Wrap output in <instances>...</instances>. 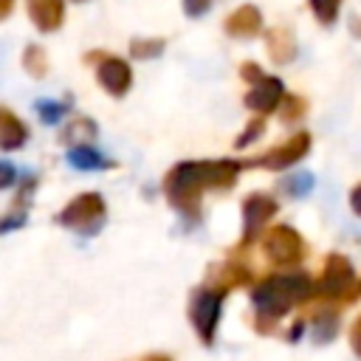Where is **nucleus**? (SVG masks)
<instances>
[{
  "label": "nucleus",
  "instance_id": "nucleus-34",
  "mask_svg": "<svg viewBox=\"0 0 361 361\" xmlns=\"http://www.w3.org/2000/svg\"><path fill=\"white\" fill-rule=\"evenodd\" d=\"M11 3H14V0H3V3H0V17H8V14H11Z\"/></svg>",
  "mask_w": 361,
  "mask_h": 361
},
{
  "label": "nucleus",
  "instance_id": "nucleus-20",
  "mask_svg": "<svg viewBox=\"0 0 361 361\" xmlns=\"http://www.w3.org/2000/svg\"><path fill=\"white\" fill-rule=\"evenodd\" d=\"M313 175L310 172H296V175H288L279 180V189L288 195V197H307L310 189H313Z\"/></svg>",
  "mask_w": 361,
  "mask_h": 361
},
{
  "label": "nucleus",
  "instance_id": "nucleus-14",
  "mask_svg": "<svg viewBox=\"0 0 361 361\" xmlns=\"http://www.w3.org/2000/svg\"><path fill=\"white\" fill-rule=\"evenodd\" d=\"M34 189H37V178H34V175H25V178H23V186H20V192H17V197L11 200V209L6 212V217H3V223H0V231H11V228H17V226L25 223Z\"/></svg>",
  "mask_w": 361,
  "mask_h": 361
},
{
  "label": "nucleus",
  "instance_id": "nucleus-24",
  "mask_svg": "<svg viewBox=\"0 0 361 361\" xmlns=\"http://www.w3.org/2000/svg\"><path fill=\"white\" fill-rule=\"evenodd\" d=\"M305 110H307V102H305L302 96H285L282 104H279V118H282L285 124H290V121L302 118Z\"/></svg>",
  "mask_w": 361,
  "mask_h": 361
},
{
  "label": "nucleus",
  "instance_id": "nucleus-18",
  "mask_svg": "<svg viewBox=\"0 0 361 361\" xmlns=\"http://www.w3.org/2000/svg\"><path fill=\"white\" fill-rule=\"evenodd\" d=\"M338 333V316L333 310H322L313 316V341L316 344H330Z\"/></svg>",
  "mask_w": 361,
  "mask_h": 361
},
{
  "label": "nucleus",
  "instance_id": "nucleus-7",
  "mask_svg": "<svg viewBox=\"0 0 361 361\" xmlns=\"http://www.w3.org/2000/svg\"><path fill=\"white\" fill-rule=\"evenodd\" d=\"M276 212H279V206H276V200L268 192H251V195H245L243 197V234H240L237 248L251 245L259 237V231L271 223V217Z\"/></svg>",
  "mask_w": 361,
  "mask_h": 361
},
{
  "label": "nucleus",
  "instance_id": "nucleus-31",
  "mask_svg": "<svg viewBox=\"0 0 361 361\" xmlns=\"http://www.w3.org/2000/svg\"><path fill=\"white\" fill-rule=\"evenodd\" d=\"M350 209H353V212L361 217V183H358V186L350 192Z\"/></svg>",
  "mask_w": 361,
  "mask_h": 361
},
{
  "label": "nucleus",
  "instance_id": "nucleus-27",
  "mask_svg": "<svg viewBox=\"0 0 361 361\" xmlns=\"http://www.w3.org/2000/svg\"><path fill=\"white\" fill-rule=\"evenodd\" d=\"M209 6H212V0H183L186 17H203L209 11Z\"/></svg>",
  "mask_w": 361,
  "mask_h": 361
},
{
  "label": "nucleus",
  "instance_id": "nucleus-5",
  "mask_svg": "<svg viewBox=\"0 0 361 361\" xmlns=\"http://www.w3.org/2000/svg\"><path fill=\"white\" fill-rule=\"evenodd\" d=\"M223 299H226V293H220V290H214V288H209V285L192 290V299H189V322H192L197 338H200L206 347L214 344V333H217Z\"/></svg>",
  "mask_w": 361,
  "mask_h": 361
},
{
  "label": "nucleus",
  "instance_id": "nucleus-3",
  "mask_svg": "<svg viewBox=\"0 0 361 361\" xmlns=\"http://www.w3.org/2000/svg\"><path fill=\"white\" fill-rule=\"evenodd\" d=\"M104 220H107V206H104V197L99 192H82V195H76L56 214V223L59 226H65L71 231H79L85 237L99 234V228L104 226Z\"/></svg>",
  "mask_w": 361,
  "mask_h": 361
},
{
  "label": "nucleus",
  "instance_id": "nucleus-13",
  "mask_svg": "<svg viewBox=\"0 0 361 361\" xmlns=\"http://www.w3.org/2000/svg\"><path fill=\"white\" fill-rule=\"evenodd\" d=\"M28 17L39 31H56L65 20V3L62 0H25Z\"/></svg>",
  "mask_w": 361,
  "mask_h": 361
},
{
  "label": "nucleus",
  "instance_id": "nucleus-23",
  "mask_svg": "<svg viewBox=\"0 0 361 361\" xmlns=\"http://www.w3.org/2000/svg\"><path fill=\"white\" fill-rule=\"evenodd\" d=\"M68 102H54V99H39L37 102V116L45 121V124H56L65 113H68Z\"/></svg>",
  "mask_w": 361,
  "mask_h": 361
},
{
  "label": "nucleus",
  "instance_id": "nucleus-22",
  "mask_svg": "<svg viewBox=\"0 0 361 361\" xmlns=\"http://www.w3.org/2000/svg\"><path fill=\"white\" fill-rule=\"evenodd\" d=\"M310 3V11L313 17L322 23V25H333L338 20V8H341V0H307Z\"/></svg>",
  "mask_w": 361,
  "mask_h": 361
},
{
  "label": "nucleus",
  "instance_id": "nucleus-33",
  "mask_svg": "<svg viewBox=\"0 0 361 361\" xmlns=\"http://www.w3.org/2000/svg\"><path fill=\"white\" fill-rule=\"evenodd\" d=\"M138 361H172V358L164 355V353H149V355H144V358H138Z\"/></svg>",
  "mask_w": 361,
  "mask_h": 361
},
{
  "label": "nucleus",
  "instance_id": "nucleus-35",
  "mask_svg": "<svg viewBox=\"0 0 361 361\" xmlns=\"http://www.w3.org/2000/svg\"><path fill=\"white\" fill-rule=\"evenodd\" d=\"M358 296H361V282H358Z\"/></svg>",
  "mask_w": 361,
  "mask_h": 361
},
{
  "label": "nucleus",
  "instance_id": "nucleus-28",
  "mask_svg": "<svg viewBox=\"0 0 361 361\" xmlns=\"http://www.w3.org/2000/svg\"><path fill=\"white\" fill-rule=\"evenodd\" d=\"M240 76H243L248 85H254V82H257L259 76H265V73H262V68H259L257 62H243V65H240Z\"/></svg>",
  "mask_w": 361,
  "mask_h": 361
},
{
  "label": "nucleus",
  "instance_id": "nucleus-6",
  "mask_svg": "<svg viewBox=\"0 0 361 361\" xmlns=\"http://www.w3.org/2000/svg\"><path fill=\"white\" fill-rule=\"evenodd\" d=\"M262 251L276 265H299L307 254V245H305L302 234L293 226L279 223V226H271L262 234Z\"/></svg>",
  "mask_w": 361,
  "mask_h": 361
},
{
  "label": "nucleus",
  "instance_id": "nucleus-30",
  "mask_svg": "<svg viewBox=\"0 0 361 361\" xmlns=\"http://www.w3.org/2000/svg\"><path fill=\"white\" fill-rule=\"evenodd\" d=\"M14 183V166L8 161L0 164V186H11Z\"/></svg>",
  "mask_w": 361,
  "mask_h": 361
},
{
  "label": "nucleus",
  "instance_id": "nucleus-32",
  "mask_svg": "<svg viewBox=\"0 0 361 361\" xmlns=\"http://www.w3.org/2000/svg\"><path fill=\"white\" fill-rule=\"evenodd\" d=\"M302 327H305V322H296V324L288 330V341H299V336H302Z\"/></svg>",
  "mask_w": 361,
  "mask_h": 361
},
{
  "label": "nucleus",
  "instance_id": "nucleus-2",
  "mask_svg": "<svg viewBox=\"0 0 361 361\" xmlns=\"http://www.w3.org/2000/svg\"><path fill=\"white\" fill-rule=\"evenodd\" d=\"M313 279L305 271L290 274H271L251 290L254 302V327L257 333H271L276 322L296 305L307 302L313 296Z\"/></svg>",
  "mask_w": 361,
  "mask_h": 361
},
{
  "label": "nucleus",
  "instance_id": "nucleus-10",
  "mask_svg": "<svg viewBox=\"0 0 361 361\" xmlns=\"http://www.w3.org/2000/svg\"><path fill=\"white\" fill-rule=\"evenodd\" d=\"M96 79H99V85L110 93V96H124L127 90H130V85H133V71H130V65L124 62V59H118V56H102L99 59V65H96Z\"/></svg>",
  "mask_w": 361,
  "mask_h": 361
},
{
  "label": "nucleus",
  "instance_id": "nucleus-12",
  "mask_svg": "<svg viewBox=\"0 0 361 361\" xmlns=\"http://www.w3.org/2000/svg\"><path fill=\"white\" fill-rule=\"evenodd\" d=\"M223 28H226V34H228V37H237V39L257 37V34L262 31V14H259V8H257V6H251V3L237 6V8L226 17Z\"/></svg>",
  "mask_w": 361,
  "mask_h": 361
},
{
  "label": "nucleus",
  "instance_id": "nucleus-19",
  "mask_svg": "<svg viewBox=\"0 0 361 361\" xmlns=\"http://www.w3.org/2000/svg\"><path fill=\"white\" fill-rule=\"evenodd\" d=\"M23 68H25V73H28L31 79H42V76L48 73V54H45V48L28 45V48L23 51Z\"/></svg>",
  "mask_w": 361,
  "mask_h": 361
},
{
  "label": "nucleus",
  "instance_id": "nucleus-17",
  "mask_svg": "<svg viewBox=\"0 0 361 361\" xmlns=\"http://www.w3.org/2000/svg\"><path fill=\"white\" fill-rule=\"evenodd\" d=\"M68 161H71V166H76V169H82V172H96V169H110V166H116L110 158H104V155H102L99 149H93L90 144H76V147H71Z\"/></svg>",
  "mask_w": 361,
  "mask_h": 361
},
{
  "label": "nucleus",
  "instance_id": "nucleus-11",
  "mask_svg": "<svg viewBox=\"0 0 361 361\" xmlns=\"http://www.w3.org/2000/svg\"><path fill=\"white\" fill-rule=\"evenodd\" d=\"M251 282V268L243 265L240 259H226V262H217L209 268L206 274V285L220 290V293H228L231 288H243Z\"/></svg>",
  "mask_w": 361,
  "mask_h": 361
},
{
  "label": "nucleus",
  "instance_id": "nucleus-29",
  "mask_svg": "<svg viewBox=\"0 0 361 361\" xmlns=\"http://www.w3.org/2000/svg\"><path fill=\"white\" fill-rule=\"evenodd\" d=\"M350 347H353V353L361 358V316L350 324Z\"/></svg>",
  "mask_w": 361,
  "mask_h": 361
},
{
  "label": "nucleus",
  "instance_id": "nucleus-26",
  "mask_svg": "<svg viewBox=\"0 0 361 361\" xmlns=\"http://www.w3.org/2000/svg\"><path fill=\"white\" fill-rule=\"evenodd\" d=\"M262 133H265V118L257 116V118H251V121L243 127V133L234 138V147H237V149H245V147H248L251 141H257Z\"/></svg>",
  "mask_w": 361,
  "mask_h": 361
},
{
  "label": "nucleus",
  "instance_id": "nucleus-8",
  "mask_svg": "<svg viewBox=\"0 0 361 361\" xmlns=\"http://www.w3.org/2000/svg\"><path fill=\"white\" fill-rule=\"evenodd\" d=\"M307 149H310V133L299 130V133H293L290 138H285L282 144L271 147L268 152H262V155H257V158L245 161V166H262V169H288V166H293L296 161H302V158L307 155Z\"/></svg>",
  "mask_w": 361,
  "mask_h": 361
},
{
  "label": "nucleus",
  "instance_id": "nucleus-25",
  "mask_svg": "<svg viewBox=\"0 0 361 361\" xmlns=\"http://www.w3.org/2000/svg\"><path fill=\"white\" fill-rule=\"evenodd\" d=\"M65 141H87V138H96V124L90 121V118H76V121H71L68 124V130H65V135H62Z\"/></svg>",
  "mask_w": 361,
  "mask_h": 361
},
{
  "label": "nucleus",
  "instance_id": "nucleus-21",
  "mask_svg": "<svg viewBox=\"0 0 361 361\" xmlns=\"http://www.w3.org/2000/svg\"><path fill=\"white\" fill-rule=\"evenodd\" d=\"M164 39H158V37H138V39H133L130 42V54L135 56V59H155L161 51H164Z\"/></svg>",
  "mask_w": 361,
  "mask_h": 361
},
{
  "label": "nucleus",
  "instance_id": "nucleus-16",
  "mask_svg": "<svg viewBox=\"0 0 361 361\" xmlns=\"http://www.w3.org/2000/svg\"><path fill=\"white\" fill-rule=\"evenodd\" d=\"M265 48L276 65H288L296 56V42H293V34L288 28H271L265 34Z\"/></svg>",
  "mask_w": 361,
  "mask_h": 361
},
{
  "label": "nucleus",
  "instance_id": "nucleus-36",
  "mask_svg": "<svg viewBox=\"0 0 361 361\" xmlns=\"http://www.w3.org/2000/svg\"><path fill=\"white\" fill-rule=\"evenodd\" d=\"M73 3H85V0H73Z\"/></svg>",
  "mask_w": 361,
  "mask_h": 361
},
{
  "label": "nucleus",
  "instance_id": "nucleus-4",
  "mask_svg": "<svg viewBox=\"0 0 361 361\" xmlns=\"http://www.w3.org/2000/svg\"><path fill=\"white\" fill-rule=\"evenodd\" d=\"M316 299H344L353 302L358 296V282H355V268L344 254H327L322 276L313 285Z\"/></svg>",
  "mask_w": 361,
  "mask_h": 361
},
{
  "label": "nucleus",
  "instance_id": "nucleus-1",
  "mask_svg": "<svg viewBox=\"0 0 361 361\" xmlns=\"http://www.w3.org/2000/svg\"><path fill=\"white\" fill-rule=\"evenodd\" d=\"M245 164L234 158L217 161H180L164 178V195L175 212H180L189 223L200 220V197L209 189H231Z\"/></svg>",
  "mask_w": 361,
  "mask_h": 361
},
{
  "label": "nucleus",
  "instance_id": "nucleus-9",
  "mask_svg": "<svg viewBox=\"0 0 361 361\" xmlns=\"http://www.w3.org/2000/svg\"><path fill=\"white\" fill-rule=\"evenodd\" d=\"M282 99H285L282 79H276V76H259L248 87V93H245V107L254 110V113H259V116H265V113L279 110Z\"/></svg>",
  "mask_w": 361,
  "mask_h": 361
},
{
  "label": "nucleus",
  "instance_id": "nucleus-15",
  "mask_svg": "<svg viewBox=\"0 0 361 361\" xmlns=\"http://www.w3.org/2000/svg\"><path fill=\"white\" fill-rule=\"evenodd\" d=\"M25 141H28V127L8 107H3L0 110V147L11 152V149H20Z\"/></svg>",
  "mask_w": 361,
  "mask_h": 361
}]
</instances>
